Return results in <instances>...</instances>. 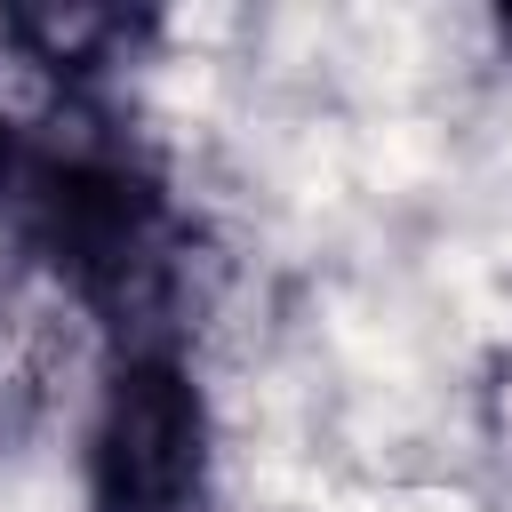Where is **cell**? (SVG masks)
I'll return each instance as SVG.
<instances>
[{
  "instance_id": "1",
  "label": "cell",
  "mask_w": 512,
  "mask_h": 512,
  "mask_svg": "<svg viewBox=\"0 0 512 512\" xmlns=\"http://www.w3.org/2000/svg\"><path fill=\"white\" fill-rule=\"evenodd\" d=\"M88 512H216L208 400L192 368L160 352H120L88 432Z\"/></svg>"
},
{
  "instance_id": "2",
  "label": "cell",
  "mask_w": 512,
  "mask_h": 512,
  "mask_svg": "<svg viewBox=\"0 0 512 512\" xmlns=\"http://www.w3.org/2000/svg\"><path fill=\"white\" fill-rule=\"evenodd\" d=\"M72 368V296L40 264L0 272V440H24Z\"/></svg>"
},
{
  "instance_id": "4",
  "label": "cell",
  "mask_w": 512,
  "mask_h": 512,
  "mask_svg": "<svg viewBox=\"0 0 512 512\" xmlns=\"http://www.w3.org/2000/svg\"><path fill=\"white\" fill-rule=\"evenodd\" d=\"M480 416H488V448H496V464L512 472V360L488 376V400H480Z\"/></svg>"
},
{
  "instance_id": "3",
  "label": "cell",
  "mask_w": 512,
  "mask_h": 512,
  "mask_svg": "<svg viewBox=\"0 0 512 512\" xmlns=\"http://www.w3.org/2000/svg\"><path fill=\"white\" fill-rule=\"evenodd\" d=\"M0 32H8L32 64H48V72H64V80H88V72H112L152 24L128 16V8H8Z\"/></svg>"
},
{
  "instance_id": "5",
  "label": "cell",
  "mask_w": 512,
  "mask_h": 512,
  "mask_svg": "<svg viewBox=\"0 0 512 512\" xmlns=\"http://www.w3.org/2000/svg\"><path fill=\"white\" fill-rule=\"evenodd\" d=\"M504 32H512V16H504Z\"/></svg>"
}]
</instances>
